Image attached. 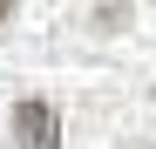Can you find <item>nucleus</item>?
I'll return each mask as SVG.
<instances>
[{
    "label": "nucleus",
    "instance_id": "nucleus-1",
    "mask_svg": "<svg viewBox=\"0 0 156 149\" xmlns=\"http://www.w3.org/2000/svg\"><path fill=\"white\" fill-rule=\"evenodd\" d=\"M14 142L20 149H55L61 142V115L41 102V95H27V102L14 109Z\"/></svg>",
    "mask_w": 156,
    "mask_h": 149
}]
</instances>
